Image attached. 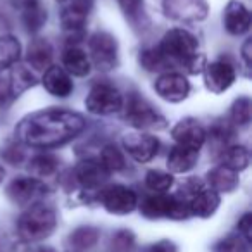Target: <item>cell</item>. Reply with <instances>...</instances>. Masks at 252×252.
<instances>
[{
    "mask_svg": "<svg viewBox=\"0 0 252 252\" xmlns=\"http://www.w3.org/2000/svg\"><path fill=\"white\" fill-rule=\"evenodd\" d=\"M73 252H74V251H73Z\"/></svg>",
    "mask_w": 252,
    "mask_h": 252,
    "instance_id": "cell-46",
    "label": "cell"
},
{
    "mask_svg": "<svg viewBox=\"0 0 252 252\" xmlns=\"http://www.w3.org/2000/svg\"><path fill=\"white\" fill-rule=\"evenodd\" d=\"M249 162H251V154L244 145H231L221 152V164L237 173L247 169Z\"/></svg>",
    "mask_w": 252,
    "mask_h": 252,
    "instance_id": "cell-28",
    "label": "cell"
},
{
    "mask_svg": "<svg viewBox=\"0 0 252 252\" xmlns=\"http://www.w3.org/2000/svg\"><path fill=\"white\" fill-rule=\"evenodd\" d=\"M162 5L168 18L182 23L202 21L209 11L206 0H164Z\"/></svg>",
    "mask_w": 252,
    "mask_h": 252,
    "instance_id": "cell-12",
    "label": "cell"
},
{
    "mask_svg": "<svg viewBox=\"0 0 252 252\" xmlns=\"http://www.w3.org/2000/svg\"><path fill=\"white\" fill-rule=\"evenodd\" d=\"M21 59V43L14 35L0 36V73L11 69Z\"/></svg>",
    "mask_w": 252,
    "mask_h": 252,
    "instance_id": "cell-26",
    "label": "cell"
},
{
    "mask_svg": "<svg viewBox=\"0 0 252 252\" xmlns=\"http://www.w3.org/2000/svg\"><path fill=\"white\" fill-rule=\"evenodd\" d=\"M109 176H111V173L105 169L100 159H85L74 168V180L87 190H95L98 187H104Z\"/></svg>",
    "mask_w": 252,
    "mask_h": 252,
    "instance_id": "cell-17",
    "label": "cell"
},
{
    "mask_svg": "<svg viewBox=\"0 0 252 252\" xmlns=\"http://www.w3.org/2000/svg\"><path fill=\"white\" fill-rule=\"evenodd\" d=\"M252 104L249 97H240L233 102L231 105V123L235 126H249L251 123V116H252Z\"/></svg>",
    "mask_w": 252,
    "mask_h": 252,
    "instance_id": "cell-33",
    "label": "cell"
},
{
    "mask_svg": "<svg viewBox=\"0 0 252 252\" xmlns=\"http://www.w3.org/2000/svg\"><path fill=\"white\" fill-rule=\"evenodd\" d=\"M5 193L12 204L28 207L45 197L47 185L42 180L33 178V176H18L7 185Z\"/></svg>",
    "mask_w": 252,
    "mask_h": 252,
    "instance_id": "cell-10",
    "label": "cell"
},
{
    "mask_svg": "<svg viewBox=\"0 0 252 252\" xmlns=\"http://www.w3.org/2000/svg\"><path fill=\"white\" fill-rule=\"evenodd\" d=\"M26 2H30V0H18V4H19V5H23V4H26Z\"/></svg>",
    "mask_w": 252,
    "mask_h": 252,
    "instance_id": "cell-44",
    "label": "cell"
},
{
    "mask_svg": "<svg viewBox=\"0 0 252 252\" xmlns=\"http://www.w3.org/2000/svg\"><path fill=\"white\" fill-rule=\"evenodd\" d=\"M251 49H252V42H251V38H249V40H245V43L242 45V59H244L247 67H251Z\"/></svg>",
    "mask_w": 252,
    "mask_h": 252,
    "instance_id": "cell-41",
    "label": "cell"
},
{
    "mask_svg": "<svg viewBox=\"0 0 252 252\" xmlns=\"http://www.w3.org/2000/svg\"><path fill=\"white\" fill-rule=\"evenodd\" d=\"M125 105L123 95L112 83L107 81H98L90 88L87 98H85V107L88 112L95 116H109L119 112Z\"/></svg>",
    "mask_w": 252,
    "mask_h": 252,
    "instance_id": "cell-6",
    "label": "cell"
},
{
    "mask_svg": "<svg viewBox=\"0 0 252 252\" xmlns=\"http://www.w3.org/2000/svg\"><path fill=\"white\" fill-rule=\"evenodd\" d=\"M94 9V0H69L61 11V23L64 30L71 35H81L83 26L87 23Z\"/></svg>",
    "mask_w": 252,
    "mask_h": 252,
    "instance_id": "cell-16",
    "label": "cell"
},
{
    "mask_svg": "<svg viewBox=\"0 0 252 252\" xmlns=\"http://www.w3.org/2000/svg\"><path fill=\"white\" fill-rule=\"evenodd\" d=\"M42 83L50 95L59 97V98L69 97L74 90V85H73L71 76L59 66H50L49 69L45 71V74H43Z\"/></svg>",
    "mask_w": 252,
    "mask_h": 252,
    "instance_id": "cell-19",
    "label": "cell"
},
{
    "mask_svg": "<svg viewBox=\"0 0 252 252\" xmlns=\"http://www.w3.org/2000/svg\"><path fill=\"white\" fill-rule=\"evenodd\" d=\"M214 252H251L249 251V242H245L240 235L231 233L221 238L214 245Z\"/></svg>",
    "mask_w": 252,
    "mask_h": 252,
    "instance_id": "cell-34",
    "label": "cell"
},
{
    "mask_svg": "<svg viewBox=\"0 0 252 252\" xmlns=\"http://www.w3.org/2000/svg\"><path fill=\"white\" fill-rule=\"evenodd\" d=\"M36 83V78L28 67L25 66H16L14 71L11 73V78H9V83H7V92H9V97L16 98L26 92L28 88H32L33 85Z\"/></svg>",
    "mask_w": 252,
    "mask_h": 252,
    "instance_id": "cell-27",
    "label": "cell"
},
{
    "mask_svg": "<svg viewBox=\"0 0 252 252\" xmlns=\"http://www.w3.org/2000/svg\"><path fill=\"white\" fill-rule=\"evenodd\" d=\"M123 147L137 162H149L158 156L161 142L145 131H133L123 137Z\"/></svg>",
    "mask_w": 252,
    "mask_h": 252,
    "instance_id": "cell-11",
    "label": "cell"
},
{
    "mask_svg": "<svg viewBox=\"0 0 252 252\" xmlns=\"http://www.w3.org/2000/svg\"><path fill=\"white\" fill-rule=\"evenodd\" d=\"M98 202L107 213L125 216L133 213L138 207V195L135 193V190L126 185H109L100 190Z\"/></svg>",
    "mask_w": 252,
    "mask_h": 252,
    "instance_id": "cell-8",
    "label": "cell"
},
{
    "mask_svg": "<svg viewBox=\"0 0 252 252\" xmlns=\"http://www.w3.org/2000/svg\"><path fill=\"white\" fill-rule=\"evenodd\" d=\"M144 252H178V247L171 240H159L149 245Z\"/></svg>",
    "mask_w": 252,
    "mask_h": 252,
    "instance_id": "cell-40",
    "label": "cell"
},
{
    "mask_svg": "<svg viewBox=\"0 0 252 252\" xmlns=\"http://www.w3.org/2000/svg\"><path fill=\"white\" fill-rule=\"evenodd\" d=\"M204 76H206V87L213 94H223L235 83L237 71L228 59H216L206 66Z\"/></svg>",
    "mask_w": 252,
    "mask_h": 252,
    "instance_id": "cell-14",
    "label": "cell"
},
{
    "mask_svg": "<svg viewBox=\"0 0 252 252\" xmlns=\"http://www.w3.org/2000/svg\"><path fill=\"white\" fill-rule=\"evenodd\" d=\"M23 11V25L28 33H38L47 23V9L38 0H30L26 4L19 5Z\"/></svg>",
    "mask_w": 252,
    "mask_h": 252,
    "instance_id": "cell-25",
    "label": "cell"
},
{
    "mask_svg": "<svg viewBox=\"0 0 252 252\" xmlns=\"http://www.w3.org/2000/svg\"><path fill=\"white\" fill-rule=\"evenodd\" d=\"M135 235L130 230H119L111 238V252H131L135 247Z\"/></svg>",
    "mask_w": 252,
    "mask_h": 252,
    "instance_id": "cell-35",
    "label": "cell"
},
{
    "mask_svg": "<svg viewBox=\"0 0 252 252\" xmlns=\"http://www.w3.org/2000/svg\"><path fill=\"white\" fill-rule=\"evenodd\" d=\"M118 4L130 21H137L144 14V0H118Z\"/></svg>",
    "mask_w": 252,
    "mask_h": 252,
    "instance_id": "cell-37",
    "label": "cell"
},
{
    "mask_svg": "<svg viewBox=\"0 0 252 252\" xmlns=\"http://www.w3.org/2000/svg\"><path fill=\"white\" fill-rule=\"evenodd\" d=\"M100 162L105 166L109 173H118L121 169L126 168V161H125V154L123 151H119L114 144H107L100 152Z\"/></svg>",
    "mask_w": 252,
    "mask_h": 252,
    "instance_id": "cell-31",
    "label": "cell"
},
{
    "mask_svg": "<svg viewBox=\"0 0 252 252\" xmlns=\"http://www.w3.org/2000/svg\"><path fill=\"white\" fill-rule=\"evenodd\" d=\"M237 228H238V235H240L245 242H252V214L251 213H245L244 216L238 220Z\"/></svg>",
    "mask_w": 252,
    "mask_h": 252,
    "instance_id": "cell-39",
    "label": "cell"
},
{
    "mask_svg": "<svg viewBox=\"0 0 252 252\" xmlns=\"http://www.w3.org/2000/svg\"><path fill=\"white\" fill-rule=\"evenodd\" d=\"M4 178H5V169H4V166L0 164V183L4 182Z\"/></svg>",
    "mask_w": 252,
    "mask_h": 252,
    "instance_id": "cell-43",
    "label": "cell"
},
{
    "mask_svg": "<svg viewBox=\"0 0 252 252\" xmlns=\"http://www.w3.org/2000/svg\"><path fill=\"white\" fill-rule=\"evenodd\" d=\"M57 2H61V4H66V2H69V0H57Z\"/></svg>",
    "mask_w": 252,
    "mask_h": 252,
    "instance_id": "cell-45",
    "label": "cell"
},
{
    "mask_svg": "<svg viewBox=\"0 0 252 252\" xmlns=\"http://www.w3.org/2000/svg\"><path fill=\"white\" fill-rule=\"evenodd\" d=\"M197 161H199V152L192 151V149L182 147V145H175L169 151L168 156V168L171 173H189L190 169L195 168Z\"/></svg>",
    "mask_w": 252,
    "mask_h": 252,
    "instance_id": "cell-23",
    "label": "cell"
},
{
    "mask_svg": "<svg viewBox=\"0 0 252 252\" xmlns=\"http://www.w3.org/2000/svg\"><path fill=\"white\" fill-rule=\"evenodd\" d=\"M90 57L85 50L78 49V47H67L63 52V69L67 74H73V76L83 78L90 73Z\"/></svg>",
    "mask_w": 252,
    "mask_h": 252,
    "instance_id": "cell-22",
    "label": "cell"
},
{
    "mask_svg": "<svg viewBox=\"0 0 252 252\" xmlns=\"http://www.w3.org/2000/svg\"><path fill=\"white\" fill-rule=\"evenodd\" d=\"M125 119L137 130H152V128H164L166 119L159 111H156L144 97L131 95L125 105Z\"/></svg>",
    "mask_w": 252,
    "mask_h": 252,
    "instance_id": "cell-7",
    "label": "cell"
},
{
    "mask_svg": "<svg viewBox=\"0 0 252 252\" xmlns=\"http://www.w3.org/2000/svg\"><path fill=\"white\" fill-rule=\"evenodd\" d=\"M206 182H207V187H209L211 190H214L216 193H230L237 189L240 180H238L237 171L220 164L207 171Z\"/></svg>",
    "mask_w": 252,
    "mask_h": 252,
    "instance_id": "cell-20",
    "label": "cell"
},
{
    "mask_svg": "<svg viewBox=\"0 0 252 252\" xmlns=\"http://www.w3.org/2000/svg\"><path fill=\"white\" fill-rule=\"evenodd\" d=\"M224 28L230 35L240 36L251 30V12L238 0H231L223 14Z\"/></svg>",
    "mask_w": 252,
    "mask_h": 252,
    "instance_id": "cell-18",
    "label": "cell"
},
{
    "mask_svg": "<svg viewBox=\"0 0 252 252\" xmlns=\"http://www.w3.org/2000/svg\"><path fill=\"white\" fill-rule=\"evenodd\" d=\"M171 137L176 142V145L199 152L207 138V131L195 118H185L173 126Z\"/></svg>",
    "mask_w": 252,
    "mask_h": 252,
    "instance_id": "cell-13",
    "label": "cell"
},
{
    "mask_svg": "<svg viewBox=\"0 0 252 252\" xmlns=\"http://www.w3.org/2000/svg\"><path fill=\"white\" fill-rule=\"evenodd\" d=\"M2 159H4L5 162H9V164L18 166V164H21L23 159H25V152L16 144L7 145L5 149H2Z\"/></svg>",
    "mask_w": 252,
    "mask_h": 252,
    "instance_id": "cell-38",
    "label": "cell"
},
{
    "mask_svg": "<svg viewBox=\"0 0 252 252\" xmlns=\"http://www.w3.org/2000/svg\"><path fill=\"white\" fill-rule=\"evenodd\" d=\"M156 94L166 102H182L189 97L190 83L183 74L180 73H164L156 80L154 83Z\"/></svg>",
    "mask_w": 252,
    "mask_h": 252,
    "instance_id": "cell-15",
    "label": "cell"
},
{
    "mask_svg": "<svg viewBox=\"0 0 252 252\" xmlns=\"http://www.w3.org/2000/svg\"><path fill=\"white\" fill-rule=\"evenodd\" d=\"M26 252H56L52 247H49V245H36V247H30Z\"/></svg>",
    "mask_w": 252,
    "mask_h": 252,
    "instance_id": "cell-42",
    "label": "cell"
},
{
    "mask_svg": "<svg viewBox=\"0 0 252 252\" xmlns=\"http://www.w3.org/2000/svg\"><path fill=\"white\" fill-rule=\"evenodd\" d=\"M161 54L164 56L166 63L169 66L178 64V66H185L190 71H195V66L202 61L199 54V42L190 32L183 28L169 30L164 36H162L161 43L158 45Z\"/></svg>",
    "mask_w": 252,
    "mask_h": 252,
    "instance_id": "cell-2",
    "label": "cell"
},
{
    "mask_svg": "<svg viewBox=\"0 0 252 252\" xmlns=\"http://www.w3.org/2000/svg\"><path fill=\"white\" fill-rule=\"evenodd\" d=\"M98 238H100V230L97 226L83 224V226H78L71 231L69 237H67V244L74 252H83L95 247Z\"/></svg>",
    "mask_w": 252,
    "mask_h": 252,
    "instance_id": "cell-24",
    "label": "cell"
},
{
    "mask_svg": "<svg viewBox=\"0 0 252 252\" xmlns=\"http://www.w3.org/2000/svg\"><path fill=\"white\" fill-rule=\"evenodd\" d=\"M56 226V209L43 202H36L33 206H28V209L18 218L16 231L25 244H36V242L49 238L54 233Z\"/></svg>",
    "mask_w": 252,
    "mask_h": 252,
    "instance_id": "cell-3",
    "label": "cell"
},
{
    "mask_svg": "<svg viewBox=\"0 0 252 252\" xmlns=\"http://www.w3.org/2000/svg\"><path fill=\"white\" fill-rule=\"evenodd\" d=\"M140 213L149 220H187L190 218L189 204L178 195L168 193H151L140 202Z\"/></svg>",
    "mask_w": 252,
    "mask_h": 252,
    "instance_id": "cell-5",
    "label": "cell"
},
{
    "mask_svg": "<svg viewBox=\"0 0 252 252\" xmlns=\"http://www.w3.org/2000/svg\"><path fill=\"white\" fill-rule=\"evenodd\" d=\"M59 168V159L54 154H38L35 158H32L28 164L30 173L33 175V178H47V176L54 175Z\"/></svg>",
    "mask_w": 252,
    "mask_h": 252,
    "instance_id": "cell-29",
    "label": "cell"
},
{
    "mask_svg": "<svg viewBox=\"0 0 252 252\" xmlns=\"http://www.w3.org/2000/svg\"><path fill=\"white\" fill-rule=\"evenodd\" d=\"M92 63L102 71H111L118 67V42L107 32H97L88 40Z\"/></svg>",
    "mask_w": 252,
    "mask_h": 252,
    "instance_id": "cell-9",
    "label": "cell"
},
{
    "mask_svg": "<svg viewBox=\"0 0 252 252\" xmlns=\"http://www.w3.org/2000/svg\"><path fill=\"white\" fill-rule=\"evenodd\" d=\"M140 66L144 69L151 71V73H156V71H162V69H168L169 64L166 63L164 56L161 54V50L158 47H151V49H145L140 52Z\"/></svg>",
    "mask_w": 252,
    "mask_h": 252,
    "instance_id": "cell-32",
    "label": "cell"
},
{
    "mask_svg": "<svg viewBox=\"0 0 252 252\" xmlns=\"http://www.w3.org/2000/svg\"><path fill=\"white\" fill-rule=\"evenodd\" d=\"M233 135H235L233 128H231V125L226 121H216V123H213L209 128V138L221 145H226L228 142L233 138Z\"/></svg>",
    "mask_w": 252,
    "mask_h": 252,
    "instance_id": "cell-36",
    "label": "cell"
},
{
    "mask_svg": "<svg viewBox=\"0 0 252 252\" xmlns=\"http://www.w3.org/2000/svg\"><path fill=\"white\" fill-rule=\"evenodd\" d=\"M87 121L69 109H42L23 118L16 126V140L33 149H56L76 138Z\"/></svg>",
    "mask_w": 252,
    "mask_h": 252,
    "instance_id": "cell-1",
    "label": "cell"
},
{
    "mask_svg": "<svg viewBox=\"0 0 252 252\" xmlns=\"http://www.w3.org/2000/svg\"><path fill=\"white\" fill-rule=\"evenodd\" d=\"M54 49L45 38H35L30 42L26 50V63L35 71H47L52 66Z\"/></svg>",
    "mask_w": 252,
    "mask_h": 252,
    "instance_id": "cell-21",
    "label": "cell"
},
{
    "mask_svg": "<svg viewBox=\"0 0 252 252\" xmlns=\"http://www.w3.org/2000/svg\"><path fill=\"white\" fill-rule=\"evenodd\" d=\"M176 195L182 197L189 204L190 216L204 218V220L213 216L221 202L220 193H216L209 187H206V183H202L199 178L187 180Z\"/></svg>",
    "mask_w": 252,
    "mask_h": 252,
    "instance_id": "cell-4",
    "label": "cell"
},
{
    "mask_svg": "<svg viewBox=\"0 0 252 252\" xmlns=\"http://www.w3.org/2000/svg\"><path fill=\"white\" fill-rule=\"evenodd\" d=\"M175 183L171 173L161 171V169H151L145 175V187L152 193H166Z\"/></svg>",
    "mask_w": 252,
    "mask_h": 252,
    "instance_id": "cell-30",
    "label": "cell"
}]
</instances>
